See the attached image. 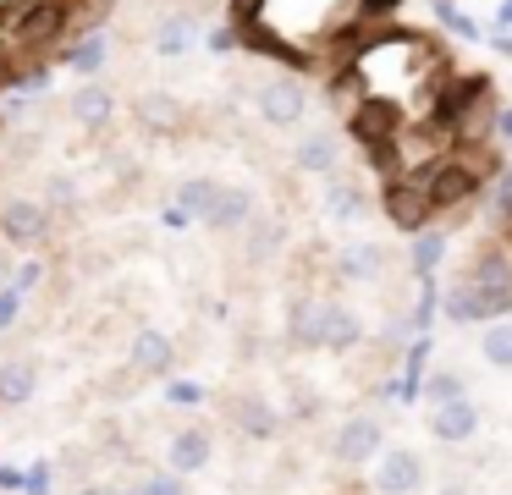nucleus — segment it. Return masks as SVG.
<instances>
[{
    "instance_id": "f257e3e1",
    "label": "nucleus",
    "mask_w": 512,
    "mask_h": 495,
    "mask_svg": "<svg viewBox=\"0 0 512 495\" xmlns=\"http://www.w3.org/2000/svg\"><path fill=\"white\" fill-rule=\"evenodd\" d=\"M463 286L479 297V308H485V319L507 314V308H512V259H507L501 248H485V253H474V264H468Z\"/></svg>"
},
{
    "instance_id": "f03ea898",
    "label": "nucleus",
    "mask_w": 512,
    "mask_h": 495,
    "mask_svg": "<svg viewBox=\"0 0 512 495\" xmlns=\"http://www.w3.org/2000/svg\"><path fill=\"white\" fill-rule=\"evenodd\" d=\"M380 451H386V429H380L375 413H353L331 440V457L342 462V468H364V462L380 457Z\"/></svg>"
},
{
    "instance_id": "7ed1b4c3",
    "label": "nucleus",
    "mask_w": 512,
    "mask_h": 495,
    "mask_svg": "<svg viewBox=\"0 0 512 495\" xmlns=\"http://www.w3.org/2000/svg\"><path fill=\"white\" fill-rule=\"evenodd\" d=\"M127 369H133L138 380H171V369H177V341L160 325H138L133 347H127Z\"/></svg>"
},
{
    "instance_id": "20e7f679",
    "label": "nucleus",
    "mask_w": 512,
    "mask_h": 495,
    "mask_svg": "<svg viewBox=\"0 0 512 495\" xmlns=\"http://www.w3.org/2000/svg\"><path fill=\"white\" fill-rule=\"evenodd\" d=\"M0 237L12 242V248L34 253L39 242L50 237V209L39 204V198H6V204H0Z\"/></svg>"
},
{
    "instance_id": "39448f33",
    "label": "nucleus",
    "mask_w": 512,
    "mask_h": 495,
    "mask_svg": "<svg viewBox=\"0 0 512 495\" xmlns=\"http://www.w3.org/2000/svg\"><path fill=\"white\" fill-rule=\"evenodd\" d=\"M375 495H419L424 490V457L408 446H391L375 457Z\"/></svg>"
},
{
    "instance_id": "423d86ee",
    "label": "nucleus",
    "mask_w": 512,
    "mask_h": 495,
    "mask_svg": "<svg viewBox=\"0 0 512 495\" xmlns=\"http://www.w3.org/2000/svg\"><path fill=\"white\" fill-rule=\"evenodd\" d=\"M254 110L270 127H292V121H303V110H309V88H303L298 77H270V83H259Z\"/></svg>"
},
{
    "instance_id": "0eeeda50",
    "label": "nucleus",
    "mask_w": 512,
    "mask_h": 495,
    "mask_svg": "<svg viewBox=\"0 0 512 495\" xmlns=\"http://www.w3.org/2000/svg\"><path fill=\"white\" fill-rule=\"evenodd\" d=\"M226 424H232L237 435H248V440H276L287 418H281L259 391H237L232 402H226Z\"/></svg>"
},
{
    "instance_id": "6e6552de",
    "label": "nucleus",
    "mask_w": 512,
    "mask_h": 495,
    "mask_svg": "<svg viewBox=\"0 0 512 495\" xmlns=\"http://www.w3.org/2000/svg\"><path fill=\"white\" fill-rule=\"evenodd\" d=\"M210 462H215V435L204 424H182L177 435L166 440V468L182 473V479H188V473H204Z\"/></svg>"
},
{
    "instance_id": "1a4fd4ad",
    "label": "nucleus",
    "mask_w": 512,
    "mask_h": 495,
    "mask_svg": "<svg viewBox=\"0 0 512 495\" xmlns=\"http://www.w3.org/2000/svg\"><path fill=\"white\" fill-rule=\"evenodd\" d=\"M364 341V314L336 297H320V347L325 352H353Z\"/></svg>"
},
{
    "instance_id": "9d476101",
    "label": "nucleus",
    "mask_w": 512,
    "mask_h": 495,
    "mask_svg": "<svg viewBox=\"0 0 512 495\" xmlns=\"http://www.w3.org/2000/svg\"><path fill=\"white\" fill-rule=\"evenodd\" d=\"M430 435L435 440H446V446H463V440H474L479 435V407L468 402V396H457V402H441V407H430Z\"/></svg>"
},
{
    "instance_id": "9b49d317",
    "label": "nucleus",
    "mask_w": 512,
    "mask_h": 495,
    "mask_svg": "<svg viewBox=\"0 0 512 495\" xmlns=\"http://www.w3.org/2000/svg\"><path fill=\"white\" fill-rule=\"evenodd\" d=\"M292 165L298 171H309V176H331L336 165H342V143H336V132H303L298 138V149H292Z\"/></svg>"
},
{
    "instance_id": "f8f14e48",
    "label": "nucleus",
    "mask_w": 512,
    "mask_h": 495,
    "mask_svg": "<svg viewBox=\"0 0 512 495\" xmlns=\"http://www.w3.org/2000/svg\"><path fill=\"white\" fill-rule=\"evenodd\" d=\"M34 396H39V363L0 358V407H28Z\"/></svg>"
},
{
    "instance_id": "ddd939ff",
    "label": "nucleus",
    "mask_w": 512,
    "mask_h": 495,
    "mask_svg": "<svg viewBox=\"0 0 512 495\" xmlns=\"http://www.w3.org/2000/svg\"><path fill=\"white\" fill-rule=\"evenodd\" d=\"M248 220H254V193H248V187H226L221 182V193H215L204 226H210V231H243Z\"/></svg>"
},
{
    "instance_id": "4468645a",
    "label": "nucleus",
    "mask_w": 512,
    "mask_h": 495,
    "mask_svg": "<svg viewBox=\"0 0 512 495\" xmlns=\"http://www.w3.org/2000/svg\"><path fill=\"white\" fill-rule=\"evenodd\" d=\"M67 110H72V121H78V127H105V121L116 116V94L105 83H83L78 94L67 99Z\"/></svg>"
},
{
    "instance_id": "2eb2a0df",
    "label": "nucleus",
    "mask_w": 512,
    "mask_h": 495,
    "mask_svg": "<svg viewBox=\"0 0 512 495\" xmlns=\"http://www.w3.org/2000/svg\"><path fill=\"white\" fill-rule=\"evenodd\" d=\"M380 270H386V248H380V242H353V248H342V259H336V275H342V281H375Z\"/></svg>"
},
{
    "instance_id": "dca6fc26",
    "label": "nucleus",
    "mask_w": 512,
    "mask_h": 495,
    "mask_svg": "<svg viewBox=\"0 0 512 495\" xmlns=\"http://www.w3.org/2000/svg\"><path fill=\"white\" fill-rule=\"evenodd\" d=\"M287 341L292 347H320V297H292L287 308Z\"/></svg>"
},
{
    "instance_id": "f3484780",
    "label": "nucleus",
    "mask_w": 512,
    "mask_h": 495,
    "mask_svg": "<svg viewBox=\"0 0 512 495\" xmlns=\"http://www.w3.org/2000/svg\"><path fill=\"white\" fill-rule=\"evenodd\" d=\"M325 215L331 220H364L369 215V193L358 182H342V176H336V182L325 187Z\"/></svg>"
},
{
    "instance_id": "a211bd4d",
    "label": "nucleus",
    "mask_w": 512,
    "mask_h": 495,
    "mask_svg": "<svg viewBox=\"0 0 512 495\" xmlns=\"http://www.w3.org/2000/svg\"><path fill=\"white\" fill-rule=\"evenodd\" d=\"M215 193H221V182H215V176H193V182H182V187H177V215H182V220H199V226H204Z\"/></svg>"
},
{
    "instance_id": "6ab92c4d",
    "label": "nucleus",
    "mask_w": 512,
    "mask_h": 495,
    "mask_svg": "<svg viewBox=\"0 0 512 495\" xmlns=\"http://www.w3.org/2000/svg\"><path fill=\"white\" fill-rule=\"evenodd\" d=\"M479 352H485L490 369H512V325L507 319H490V325L479 330Z\"/></svg>"
},
{
    "instance_id": "aec40b11",
    "label": "nucleus",
    "mask_w": 512,
    "mask_h": 495,
    "mask_svg": "<svg viewBox=\"0 0 512 495\" xmlns=\"http://www.w3.org/2000/svg\"><path fill=\"white\" fill-rule=\"evenodd\" d=\"M105 61H111V39H105V33H89L78 50H67V66H72L78 77H94Z\"/></svg>"
},
{
    "instance_id": "412c9836",
    "label": "nucleus",
    "mask_w": 512,
    "mask_h": 495,
    "mask_svg": "<svg viewBox=\"0 0 512 495\" xmlns=\"http://www.w3.org/2000/svg\"><path fill=\"white\" fill-rule=\"evenodd\" d=\"M243 248H248V259H270V253H276L281 248V226H276V220H248V226H243Z\"/></svg>"
},
{
    "instance_id": "4be33fe9",
    "label": "nucleus",
    "mask_w": 512,
    "mask_h": 495,
    "mask_svg": "<svg viewBox=\"0 0 512 495\" xmlns=\"http://www.w3.org/2000/svg\"><path fill=\"white\" fill-rule=\"evenodd\" d=\"M424 209H430V198H424V187H397L391 193V215L402 220V226H419Z\"/></svg>"
},
{
    "instance_id": "5701e85b",
    "label": "nucleus",
    "mask_w": 512,
    "mask_h": 495,
    "mask_svg": "<svg viewBox=\"0 0 512 495\" xmlns=\"http://www.w3.org/2000/svg\"><path fill=\"white\" fill-rule=\"evenodd\" d=\"M133 495H188V479H182V473H171V468H149L144 479H138Z\"/></svg>"
},
{
    "instance_id": "b1692460",
    "label": "nucleus",
    "mask_w": 512,
    "mask_h": 495,
    "mask_svg": "<svg viewBox=\"0 0 512 495\" xmlns=\"http://www.w3.org/2000/svg\"><path fill=\"white\" fill-rule=\"evenodd\" d=\"M446 314H452L457 325H479V319H485V308H479V297L468 292L463 281H457L452 292H446Z\"/></svg>"
},
{
    "instance_id": "393cba45",
    "label": "nucleus",
    "mask_w": 512,
    "mask_h": 495,
    "mask_svg": "<svg viewBox=\"0 0 512 495\" xmlns=\"http://www.w3.org/2000/svg\"><path fill=\"white\" fill-rule=\"evenodd\" d=\"M457 396H468V391H463V380H457L452 369H435L430 380H424V402H430V407H441V402H457Z\"/></svg>"
},
{
    "instance_id": "a878e982",
    "label": "nucleus",
    "mask_w": 512,
    "mask_h": 495,
    "mask_svg": "<svg viewBox=\"0 0 512 495\" xmlns=\"http://www.w3.org/2000/svg\"><path fill=\"white\" fill-rule=\"evenodd\" d=\"M188 39H193V17H171L166 28L155 33V50L160 55H182V50H188Z\"/></svg>"
},
{
    "instance_id": "bb28decb",
    "label": "nucleus",
    "mask_w": 512,
    "mask_h": 495,
    "mask_svg": "<svg viewBox=\"0 0 512 495\" xmlns=\"http://www.w3.org/2000/svg\"><path fill=\"white\" fill-rule=\"evenodd\" d=\"M138 116L155 121V127H177V99H166V94H144V99H138Z\"/></svg>"
},
{
    "instance_id": "cd10ccee",
    "label": "nucleus",
    "mask_w": 512,
    "mask_h": 495,
    "mask_svg": "<svg viewBox=\"0 0 512 495\" xmlns=\"http://www.w3.org/2000/svg\"><path fill=\"white\" fill-rule=\"evenodd\" d=\"M441 259H446V237H441V231H435V237H419V242H413V270H419V275H430Z\"/></svg>"
},
{
    "instance_id": "c85d7f7f",
    "label": "nucleus",
    "mask_w": 512,
    "mask_h": 495,
    "mask_svg": "<svg viewBox=\"0 0 512 495\" xmlns=\"http://www.w3.org/2000/svg\"><path fill=\"white\" fill-rule=\"evenodd\" d=\"M12 286H17L23 297H28V292H39V286H45V259H39V253H28V259L12 270Z\"/></svg>"
},
{
    "instance_id": "c756f323",
    "label": "nucleus",
    "mask_w": 512,
    "mask_h": 495,
    "mask_svg": "<svg viewBox=\"0 0 512 495\" xmlns=\"http://www.w3.org/2000/svg\"><path fill=\"white\" fill-rule=\"evenodd\" d=\"M204 396H210V391H204L199 380H166V402L171 407H199Z\"/></svg>"
},
{
    "instance_id": "7c9ffc66",
    "label": "nucleus",
    "mask_w": 512,
    "mask_h": 495,
    "mask_svg": "<svg viewBox=\"0 0 512 495\" xmlns=\"http://www.w3.org/2000/svg\"><path fill=\"white\" fill-rule=\"evenodd\" d=\"M23 303H28V297L17 292V286H6V292H0V336H6L17 319H23Z\"/></svg>"
},
{
    "instance_id": "2f4dec72",
    "label": "nucleus",
    "mask_w": 512,
    "mask_h": 495,
    "mask_svg": "<svg viewBox=\"0 0 512 495\" xmlns=\"http://www.w3.org/2000/svg\"><path fill=\"white\" fill-rule=\"evenodd\" d=\"M45 193H50V204H45V209H61V204H72V193H78V187H72L67 176H50Z\"/></svg>"
},
{
    "instance_id": "473e14b6",
    "label": "nucleus",
    "mask_w": 512,
    "mask_h": 495,
    "mask_svg": "<svg viewBox=\"0 0 512 495\" xmlns=\"http://www.w3.org/2000/svg\"><path fill=\"white\" fill-rule=\"evenodd\" d=\"M6 286H12V259L0 253V292H6Z\"/></svg>"
},
{
    "instance_id": "72a5a7b5",
    "label": "nucleus",
    "mask_w": 512,
    "mask_h": 495,
    "mask_svg": "<svg viewBox=\"0 0 512 495\" xmlns=\"http://www.w3.org/2000/svg\"><path fill=\"white\" fill-rule=\"evenodd\" d=\"M435 495H468V484H441Z\"/></svg>"
},
{
    "instance_id": "f704fd0d",
    "label": "nucleus",
    "mask_w": 512,
    "mask_h": 495,
    "mask_svg": "<svg viewBox=\"0 0 512 495\" xmlns=\"http://www.w3.org/2000/svg\"><path fill=\"white\" fill-rule=\"evenodd\" d=\"M501 132H507V138H512V110H507V116H501Z\"/></svg>"
}]
</instances>
